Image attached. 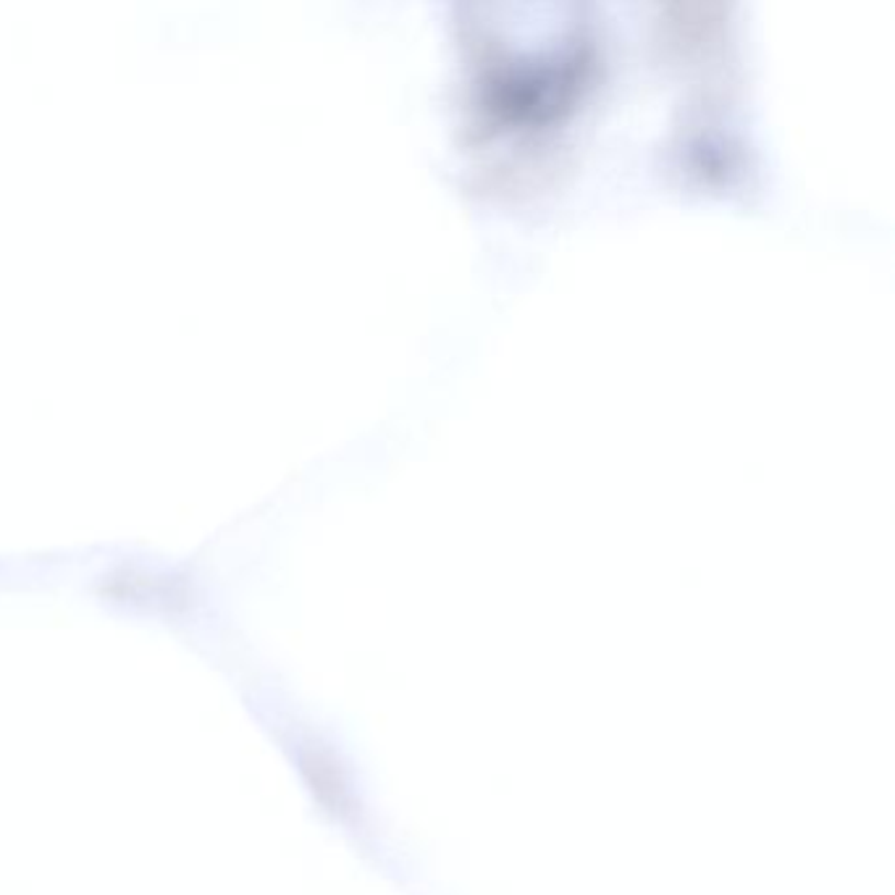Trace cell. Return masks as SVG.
<instances>
[{
	"label": "cell",
	"mask_w": 895,
	"mask_h": 895,
	"mask_svg": "<svg viewBox=\"0 0 895 895\" xmlns=\"http://www.w3.org/2000/svg\"><path fill=\"white\" fill-rule=\"evenodd\" d=\"M302 772L305 778H308L310 785H313V791L318 799L323 801L326 806H340L342 799H344V782L340 778V772H336V767L331 765L326 754H305L302 759Z\"/></svg>",
	"instance_id": "obj_1"
}]
</instances>
